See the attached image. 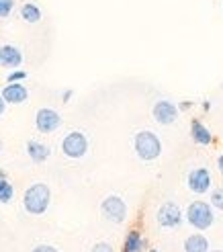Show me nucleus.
<instances>
[{
	"instance_id": "obj_24",
	"label": "nucleus",
	"mask_w": 223,
	"mask_h": 252,
	"mask_svg": "<svg viewBox=\"0 0 223 252\" xmlns=\"http://www.w3.org/2000/svg\"><path fill=\"white\" fill-rule=\"evenodd\" d=\"M193 105H195L193 100H184V103H180V105H176V107H178V111H189Z\"/></svg>"
},
{
	"instance_id": "obj_30",
	"label": "nucleus",
	"mask_w": 223,
	"mask_h": 252,
	"mask_svg": "<svg viewBox=\"0 0 223 252\" xmlns=\"http://www.w3.org/2000/svg\"><path fill=\"white\" fill-rule=\"evenodd\" d=\"M0 150H2V142H0Z\"/></svg>"
},
{
	"instance_id": "obj_8",
	"label": "nucleus",
	"mask_w": 223,
	"mask_h": 252,
	"mask_svg": "<svg viewBox=\"0 0 223 252\" xmlns=\"http://www.w3.org/2000/svg\"><path fill=\"white\" fill-rule=\"evenodd\" d=\"M187 185L195 195H205V193L211 191V187H213L211 172H209V168H205V166L193 168L187 176Z\"/></svg>"
},
{
	"instance_id": "obj_19",
	"label": "nucleus",
	"mask_w": 223,
	"mask_h": 252,
	"mask_svg": "<svg viewBox=\"0 0 223 252\" xmlns=\"http://www.w3.org/2000/svg\"><path fill=\"white\" fill-rule=\"evenodd\" d=\"M211 207L213 209H219V211H223V187L221 189H215V191L211 193Z\"/></svg>"
},
{
	"instance_id": "obj_15",
	"label": "nucleus",
	"mask_w": 223,
	"mask_h": 252,
	"mask_svg": "<svg viewBox=\"0 0 223 252\" xmlns=\"http://www.w3.org/2000/svg\"><path fill=\"white\" fill-rule=\"evenodd\" d=\"M184 252H209V240L203 234H191L184 240Z\"/></svg>"
},
{
	"instance_id": "obj_16",
	"label": "nucleus",
	"mask_w": 223,
	"mask_h": 252,
	"mask_svg": "<svg viewBox=\"0 0 223 252\" xmlns=\"http://www.w3.org/2000/svg\"><path fill=\"white\" fill-rule=\"evenodd\" d=\"M21 19L25 23H29V25H35V23H39L43 19V12L35 2H25L21 6Z\"/></svg>"
},
{
	"instance_id": "obj_28",
	"label": "nucleus",
	"mask_w": 223,
	"mask_h": 252,
	"mask_svg": "<svg viewBox=\"0 0 223 252\" xmlns=\"http://www.w3.org/2000/svg\"><path fill=\"white\" fill-rule=\"evenodd\" d=\"M0 179H6V172H4L2 168H0Z\"/></svg>"
},
{
	"instance_id": "obj_14",
	"label": "nucleus",
	"mask_w": 223,
	"mask_h": 252,
	"mask_svg": "<svg viewBox=\"0 0 223 252\" xmlns=\"http://www.w3.org/2000/svg\"><path fill=\"white\" fill-rule=\"evenodd\" d=\"M145 248V240L139 230H129L125 236V242H123V252H143Z\"/></svg>"
},
{
	"instance_id": "obj_12",
	"label": "nucleus",
	"mask_w": 223,
	"mask_h": 252,
	"mask_svg": "<svg viewBox=\"0 0 223 252\" xmlns=\"http://www.w3.org/2000/svg\"><path fill=\"white\" fill-rule=\"evenodd\" d=\"M27 156L31 162H35V164H43V162H47L49 156H52V148L39 140H29L27 142Z\"/></svg>"
},
{
	"instance_id": "obj_25",
	"label": "nucleus",
	"mask_w": 223,
	"mask_h": 252,
	"mask_svg": "<svg viewBox=\"0 0 223 252\" xmlns=\"http://www.w3.org/2000/svg\"><path fill=\"white\" fill-rule=\"evenodd\" d=\"M4 111H6V103H4V98H2V94H0V117L4 115Z\"/></svg>"
},
{
	"instance_id": "obj_1",
	"label": "nucleus",
	"mask_w": 223,
	"mask_h": 252,
	"mask_svg": "<svg viewBox=\"0 0 223 252\" xmlns=\"http://www.w3.org/2000/svg\"><path fill=\"white\" fill-rule=\"evenodd\" d=\"M52 205V189L45 183H33L23 193V207L29 216H43Z\"/></svg>"
},
{
	"instance_id": "obj_18",
	"label": "nucleus",
	"mask_w": 223,
	"mask_h": 252,
	"mask_svg": "<svg viewBox=\"0 0 223 252\" xmlns=\"http://www.w3.org/2000/svg\"><path fill=\"white\" fill-rule=\"evenodd\" d=\"M17 6V0H0V19H8Z\"/></svg>"
},
{
	"instance_id": "obj_7",
	"label": "nucleus",
	"mask_w": 223,
	"mask_h": 252,
	"mask_svg": "<svg viewBox=\"0 0 223 252\" xmlns=\"http://www.w3.org/2000/svg\"><path fill=\"white\" fill-rule=\"evenodd\" d=\"M61 125V115L56 111V109H49V107H41L39 111L35 113V127L39 133H54L59 129Z\"/></svg>"
},
{
	"instance_id": "obj_21",
	"label": "nucleus",
	"mask_w": 223,
	"mask_h": 252,
	"mask_svg": "<svg viewBox=\"0 0 223 252\" xmlns=\"http://www.w3.org/2000/svg\"><path fill=\"white\" fill-rule=\"evenodd\" d=\"M90 252H115V248H113V244H109V242H96Z\"/></svg>"
},
{
	"instance_id": "obj_13",
	"label": "nucleus",
	"mask_w": 223,
	"mask_h": 252,
	"mask_svg": "<svg viewBox=\"0 0 223 252\" xmlns=\"http://www.w3.org/2000/svg\"><path fill=\"white\" fill-rule=\"evenodd\" d=\"M191 137H193V142L199 144V146H211L213 144L211 129H209L207 125L203 121H199V119H193L191 121Z\"/></svg>"
},
{
	"instance_id": "obj_17",
	"label": "nucleus",
	"mask_w": 223,
	"mask_h": 252,
	"mask_svg": "<svg viewBox=\"0 0 223 252\" xmlns=\"http://www.w3.org/2000/svg\"><path fill=\"white\" fill-rule=\"evenodd\" d=\"M12 199H15V187L8 179H0V203L8 205Z\"/></svg>"
},
{
	"instance_id": "obj_6",
	"label": "nucleus",
	"mask_w": 223,
	"mask_h": 252,
	"mask_svg": "<svg viewBox=\"0 0 223 252\" xmlns=\"http://www.w3.org/2000/svg\"><path fill=\"white\" fill-rule=\"evenodd\" d=\"M156 221H158L160 228L176 230L184 221V213H182L178 203H174V201H166V203H162L160 209L156 211Z\"/></svg>"
},
{
	"instance_id": "obj_26",
	"label": "nucleus",
	"mask_w": 223,
	"mask_h": 252,
	"mask_svg": "<svg viewBox=\"0 0 223 252\" xmlns=\"http://www.w3.org/2000/svg\"><path fill=\"white\" fill-rule=\"evenodd\" d=\"M217 166H219V172L223 174V154H221V156L217 158Z\"/></svg>"
},
{
	"instance_id": "obj_10",
	"label": "nucleus",
	"mask_w": 223,
	"mask_h": 252,
	"mask_svg": "<svg viewBox=\"0 0 223 252\" xmlns=\"http://www.w3.org/2000/svg\"><path fill=\"white\" fill-rule=\"evenodd\" d=\"M0 94H2L6 105H23L29 98V91L23 82H8Z\"/></svg>"
},
{
	"instance_id": "obj_3",
	"label": "nucleus",
	"mask_w": 223,
	"mask_h": 252,
	"mask_svg": "<svg viewBox=\"0 0 223 252\" xmlns=\"http://www.w3.org/2000/svg\"><path fill=\"white\" fill-rule=\"evenodd\" d=\"M184 218H187V221L193 225L195 230L205 232V230H209V228L213 225V221H215V211H213L211 203L196 199V201H193V203L187 207V213H184Z\"/></svg>"
},
{
	"instance_id": "obj_5",
	"label": "nucleus",
	"mask_w": 223,
	"mask_h": 252,
	"mask_svg": "<svg viewBox=\"0 0 223 252\" xmlns=\"http://www.w3.org/2000/svg\"><path fill=\"white\" fill-rule=\"evenodd\" d=\"M101 213L103 218L111 223H123L127 220V203L125 199L119 197V195H107L101 201Z\"/></svg>"
},
{
	"instance_id": "obj_31",
	"label": "nucleus",
	"mask_w": 223,
	"mask_h": 252,
	"mask_svg": "<svg viewBox=\"0 0 223 252\" xmlns=\"http://www.w3.org/2000/svg\"><path fill=\"white\" fill-rule=\"evenodd\" d=\"M213 252H223V250H213Z\"/></svg>"
},
{
	"instance_id": "obj_22",
	"label": "nucleus",
	"mask_w": 223,
	"mask_h": 252,
	"mask_svg": "<svg viewBox=\"0 0 223 252\" xmlns=\"http://www.w3.org/2000/svg\"><path fill=\"white\" fill-rule=\"evenodd\" d=\"M31 252H59L56 246H52V244H37Z\"/></svg>"
},
{
	"instance_id": "obj_11",
	"label": "nucleus",
	"mask_w": 223,
	"mask_h": 252,
	"mask_svg": "<svg viewBox=\"0 0 223 252\" xmlns=\"http://www.w3.org/2000/svg\"><path fill=\"white\" fill-rule=\"evenodd\" d=\"M21 64H23V52L17 45H12V43L0 45V66L17 70L21 68Z\"/></svg>"
},
{
	"instance_id": "obj_29",
	"label": "nucleus",
	"mask_w": 223,
	"mask_h": 252,
	"mask_svg": "<svg viewBox=\"0 0 223 252\" xmlns=\"http://www.w3.org/2000/svg\"><path fill=\"white\" fill-rule=\"evenodd\" d=\"M147 252H160V250H156V248H152V250H147Z\"/></svg>"
},
{
	"instance_id": "obj_20",
	"label": "nucleus",
	"mask_w": 223,
	"mask_h": 252,
	"mask_svg": "<svg viewBox=\"0 0 223 252\" xmlns=\"http://www.w3.org/2000/svg\"><path fill=\"white\" fill-rule=\"evenodd\" d=\"M27 80V72L25 70H10L8 72V76H6V82H25Z\"/></svg>"
},
{
	"instance_id": "obj_2",
	"label": "nucleus",
	"mask_w": 223,
	"mask_h": 252,
	"mask_svg": "<svg viewBox=\"0 0 223 252\" xmlns=\"http://www.w3.org/2000/svg\"><path fill=\"white\" fill-rule=\"evenodd\" d=\"M133 150L139 160L143 162H154L162 156V140L150 129L138 131L133 135Z\"/></svg>"
},
{
	"instance_id": "obj_4",
	"label": "nucleus",
	"mask_w": 223,
	"mask_h": 252,
	"mask_svg": "<svg viewBox=\"0 0 223 252\" xmlns=\"http://www.w3.org/2000/svg\"><path fill=\"white\" fill-rule=\"evenodd\" d=\"M90 144H88V137H86L82 131H70L64 135L61 140V154L70 160H80L88 154Z\"/></svg>"
},
{
	"instance_id": "obj_27",
	"label": "nucleus",
	"mask_w": 223,
	"mask_h": 252,
	"mask_svg": "<svg viewBox=\"0 0 223 252\" xmlns=\"http://www.w3.org/2000/svg\"><path fill=\"white\" fill-rule=\"evenodd\" d=\"M201 107H203V109H205V111H209V109H211V103H207V100H205V103H203V105H201Z\"/></svg>"
},
{
	"instance_id": "obj_23",
	"label": "nucleus",
	"mask_w": 223,
	"mask_h": 252,
	"mask_svg": "<svg viewBox=\"0 0 223 252\" xmlns=\"http://www.w3.org/2000/svg\"><path fill=\"white\" fill-rule=\"evenodd\" d=\"M72 96H74V91H72V88H68V91L61 93V103H70Z\"/></svg>"
},
{
	"instance_id": "obj_9",
	"label": "nucleus",
	"mask_w": 223,
	"mask_h": 252,
	"mask_svg": "<svg viewBox=\"0 0 223 252\" xmlns=\"http://www.w3.org/2000/svg\"><path fill=\"white\" fill-rule=\"evenodd\" d=\"M178 107L174 100H168V98H162L152 107V117L156 119V123L160 125H172L176 119H178Z\"/></svg>"
}]
</instances>
